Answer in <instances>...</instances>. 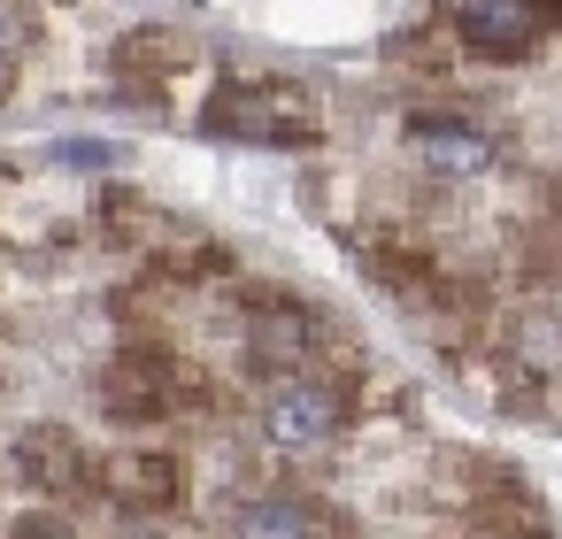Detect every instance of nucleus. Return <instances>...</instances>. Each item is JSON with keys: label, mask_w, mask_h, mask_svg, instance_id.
Listing matches in <instances>:
<instances>
[{"label": "nucleus", "mask_w": 562, "mask_h": 539, "mask_svg": "<svg viewBox=\"0 0 562 539\" xmlns=\"http://www.w3.org/2000/svg\"><path fill=\"white\" fill-rule=\"evenodd\" d=\"M201 124L216 139H239V147H308V116L278 93V86H224Z\"/></svg>", "instance_id": "f257e3e1"}, {"label": "nucleus", "mask_w": 562, "mask_h": 539, "mask_svg": "<svg viewBox=\"0 0 562 539\" xmlns=\"http://www.w3.org/2000/svg\"><path fill=\"white\" fill-rule=\"evenodd\" d=\"M339 424H347V393H339L331 378H278V393L262 401V431H270V447H293V454L324 447Z\"/></svg>", "instance_id": "f03ea898"}, {"label": "nucleus", "mask_w": 562, "mask_h": 539, "mask_svg": "<svg viewBox=\"0 0 562 539\" xmlns=\"http://www.w3.org/2000/svg\"><path fill=\"white\" fill-rule=\"evenodd\" d=\"M547 0H454V32H462V47L470 55H485V63H516V55H531L539 40H547Z\"/></svg>", "instance_id": "7ed1b4c3"}, {"label": "nucleus", "mask_w": 562, "mask_h": 539, "mask_svg": "<svg viewBox=\"0 0 562 539\" xmlns=\"http://www.w3.org/2000/svg\"><path fill=\"white\" fill-rule=\"evenodd\" d=\"M408 147L447 178H470V170L493 162V139L477 124H462V116H408Z\"/></svg>", "instance_id": "20e7f679"}, {"label": "nucleus", "mask_w": 562, "mask_h": 539, "mask_svg": "<svg viewBox=\"0 0 562 539\" xmlns=\"http://www.w3.org/2000/svg\"><path fill=\"white\" fill-rule=\"evenodd\" d=\"M16 470H24L32 485H47V493H78V485L93 478L86 447H78L63 424H32V431L16 439Z\"/></svg>", "instance_id": "39448f33"}, {"label": "nucleus", "mask_w": 562, "mask_h": 539, "mask_svg": "<svg viewBox=\"0 0 562 539\" xmlns=\"http://www.w3.org/2000/svg\"><path fill=\"white\" fill-rule=\"evenodd\" d=\"M232 539H316V508L293 501V493H262V501L239 508Z\"/></svg>", "instance_id": "423d86ee"}, {"label": "nucleus", "mask_w": 562, "mask_h": 539, "mask_svg": "<svg viewBox=\"0 0 562 539\" xmlns=\"http://www.w3.org/2000/svg\"><path fill=\"white\" fill-rule=\"evenodd\" d=\"M255 362H262V370H278V378H301V362H308V324H301V316H285V308L255 316Z\"/></svg>", "instance_id": "0eeeda50"}, {"label": "nucleus", "mask_w": 562, "mask_h": 539, "mask_svg": "<svg viewBox=\"0 0 562 539\" xmlns=\"http://www.w3.org/2000/svg\"><path fill=\"white\" fill-rule=\"evenodd\" d=\"M101 478H109L132 508H162V501L178 493V462H170V454H132V462H109Z\"/></svg>", "instance_id": "6e6552de"}, {"label": "nucleus", "mask_w": 562, "mask_h": 539, "mask_svg": "<svg viewBox=\"0 0 562 539\" xmlns=\"http://www.w3.org/2000/svg\"><path fill=\"white\" fill-rule=\"evenodd\" d=\"M9 539H78V531H70V516H63V508H32Z\"/></svg>", "instance_id": "1a4fd4ad"}, {"label": "nucleus", "mask_w": 562, "mask_h": 539, "mask_svg": "<svg viewBox=\"0 0 562 539\" xmlns=\"http://www.w3.org/2000/svg\"><path fill=\"white\" fill-rule=\"evenodd\" d=\"M16 47V24H9V9H0V55H9Z\"/></svg>", "instance_id": "9d476101"}]
</instances>
